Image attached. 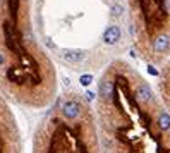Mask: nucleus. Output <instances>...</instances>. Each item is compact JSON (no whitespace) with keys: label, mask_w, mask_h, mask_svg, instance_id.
I'll return each mask as SVG.
<instances>
[{"label":"nucleus","mask_w":170,"mask_h":153,"mask_svg":"<svg viewBox=\"0 0 170 153\" xmlns=\"http://www.w3.org/2000/svg\"><path fill=\"white\" fill-rule=\"evenodd\" d=\"M120 40V28L119 26H108L103 33V41L107 45H115Z\"/></svg>","instance_id":"obj_7"},{"label":"nucleus","mask_w":170,"mask_h":153,"mask_svg":"<svg viewBox=\"0 0 170 153\" xmlns=\"http://www.w3.org/2000/svg\"><path fill=\"white\" fill-rule=\"evenodd\" d=\"M79 81H81L83 86H89V84H91V81H93V76L91 74H84V76H81Z\"/></svg>","instance_id":"obj_9"},{"label":"nucleus","mask_w":170,"mask_h":153,"mask_svg":"<svg viewBox=\"0 0 170 153\" xmlns=\"http://www.w3.org/2000/svg\"><path fill=\"white\" fill-rule=\"evenodd\" d=\"M160 93H162V100L165 103L167 110L170 112V64L162 72V81H160Z\"/></svg>","instance_id":"obj_6"},{"label":"nucleus","mask_w":170,"mask_h":153,"mask_svg":"<svg viewBox=\"0 0 170 153\" xmlns=\"http://www.w3.org/2000/svg\"><path fill=\"white\" fill-rule=\"evenodd\" d=\"M34 153H101L98 127L91 108L79 117H65L57 107L36 134Z\"/></svg>","instance_id":"obj_3"},{"label":"nucleus","mask_w":170,"mask_h":153,"mask_svg":"<svg viewBox=\"0 0 170 153\" xmlns=\"http://www.w3.org/2000/svg\"><path fill=\"white\" fill-rule=\"evenodd\" d=\"M148 69H150V74H153V76H158V74H160V72H158V71H156V69H155V67H153V65H150V67H148Z\"/></svg>","instance_id":"obj_11"},{"label":"nucleus","mask_w":170,"mask_h":153,"mask_svg":"<svg viewBox=\"0 0 170 153\" xmlns=\"http://www.w3.org/2000/svg\"><path fill=\"white\" fill-rule=\"evenodd\" d=\"M141 11V21L144 23L148 31H158L165 33L163 29H167L163 26V19H167V11L163 5V0H137Z\"/></svg>","instance_id":"obj_4"},{"label":"nucleus","mask_w":170,"mask_h":153,"mask_svg":"<svg viewBox=\"0 0 170 153\" xmlns=\"http://www.w3.org/2000/svg\"><path fill=\"white\" fill-rule=\"evenodd\" d=\"M151 52L155 53L153 57H156V53L158 55H165V53L170 52V34L168 33H160L153 38Z\"/></svg>","instance_id":"obj_5"},{"label":"nucleus","mask_w":170,"mask_h":153,"mask_svg":"<svg viewBox=\"0 0 170 153\" xmlns=\"http://www.w3.org/2000/svg\"><path fill=\"white\" fill-rule=\"evenodd\" d=\"M96 114L101 153H170V112L127 64L100 78Z\"/></svg>","instance_id":"obj_1"},{"label":"nucleus","mask_w":170,"mask_h":153,"mask_svg":"<svg viewBox=\"0 0 170 153\" xmlns=\"http://www.w3.org/2000/svg\"><path fill=\"white\" fill-rule=\"evenodd\" d=\"M163 5H165V11H167V14L170 16V0H165V2H163Z\"/></svg>","instance_id":"obj_10"},{"label":"nucleus","mask_w":170,"mask_h":153,"mask_svg":"<svg viewBox=\"0 0 170 153\" xmlns=\"http://www.w3.org/2000/svg\"><path fill=\"white\" fill-rule=\"evenodd\" d=\"M84 50H62V59L67 62H79L84 59Z\"/></svg>","instance_id":"obj_8"},{"label":"nucleus","mask_w":170,"mask_h":153,"mask_svg":"<svg viewBox=\"0 0 170 153\" xmlns=\"http://www.w3.org/2000/svg\"><path fill=\"white\" fill-rule=\"evenodd\" d=\"M22 0H2L0 9V47L11 52V62L0 72V86L16 101L43 107L55 91V76L43 53L31 52L29 31L19 28Z\"/></svg>","instance_id":"obj_2"}]
</instances>
